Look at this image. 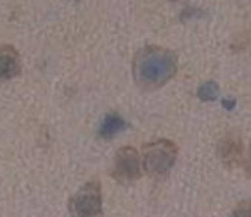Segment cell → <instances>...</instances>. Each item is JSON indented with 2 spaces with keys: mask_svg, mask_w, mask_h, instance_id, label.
<instances>
[{
  "mask_svg": "<svg viewBox=\"0 0 251 217\" xmlns=\"http://www.w3.org/2000/svg\"><path fill=\"white\" fill-rule=\"evenodd\" d=\"M135 83L144 90H154L167 85L177 72V56L168 48L147 45L136 51L133 64Z\"/></svg>",
  "mask_w": 251,
  "mask_h": 217,
  "instance_id": "1",
  "label": "cell"
},
{
  "mask_svg": "<svg viewBox=\"0 0 251 217\" xmlns=\"http://www.w3.org/2000/svg\"><path fill=\"white\" fill-rule=\"evenodd\" d=\"M177 147L173 140L159 139L142 148V169L147 175L159 178L170 172L177 160Z\"/></svg>",
  "mask_w": 251,
  "mask_h": 217,
  "instance_id": "2",
  "label": "cell"
},
{
  "mask_svg": "<svg viewBox=\"0 0 251 217\" xmlns=\"http://www.w3.org/2000/svg\"><path fill=\"white\" fill-rule=\"evenodd\" d=\"M70 217H103L101 184L99 179H91L83 184L68 202Z\"/></svg>",
  "mask_w": 251,
  "mask_h": 217,
  "instance_id": "3",
  "label": "cell"
},
{
  "mask_svg": "<svg viewBox=\"0 0 251 217\" xmlns=\"http://www.w3.org/2000/svg\"><path fill=\"white\" fill-rule=\"evenodd\" d=\"M141 155L133 147H123L115 152L111 175L118 183H132L141 176Z\"/></svg>",
  "mask_w": 251,
  "mask_h": 217,
  "instance_id": "4",
  "label": "cell"
},
{
  "mask_svg": "<svg viewBox=\"0 0 251 217\" xmlns=\"http://www.w3.org/2000/svg\"><path fill=\"white\" fill-rule=\"evenodd\" d=\"M242 140L236 133H227L217 145V152L220 160L228 169H235L242 163Z\"/></svg>",
  "mask_w": 251,
  "mask_h": 217,
  "instance_id": "5",
  "label": "cell"
},
{
  "mask_svg": "<svg viewBox=\"0 0 251 217\" xmlns=\"http://www.w3.org/2000/svg\"><path fill=\"white\" fill-rule=\"evenodd\" d=\"M22 71L20 54L12 45L0 47V79L9 80L19 76Z\"/></svg>",
  "mask_w": 251,
  "mask_h": 217,
  "instance_id": "6",
  "label": "cell"
},
{
  "mask_svg": "<svg viewBox=\"0 0 251 217\" xmlns=\"http://www.w3.org/2000/svg\"><path fill=\"white\" fill-rule=\"evenodd\" d=\"M124 129H126V121L121 116L107 115L101 122L99 133H100V137H103V139H112Z\"/></svg>",
  "mask_w": 251,
  "mask_h": 217,
  "instance_id": "7",
  "label": "cell"
},
{
  "mask_svg": "<svg viewBox=\"0 0 251 217\" xmlns=\"http://www.w3.org/2000/svg\"><path fill=\"white\" fill-rule=\"evenodd\" d=\"M220 94V87L215 82H204L203 85H200L199 90H197V95L201 101H213L217 100Z\"/></svg>",
  "mask_w": 251,
  "mask_h": 217,
  "instance_id": "8",
  "label": "cell"
},
{
  "mask_svg": "<svg viewBox=\"0 0 251 217\" xmlns=\"http://www.w3.org/2000/svg\"><path fill=\"white\" fill-rule=\"evenodd\" d=\"M230 217H251V201H242L231 210Z\"/></svg>",
  "mask_w": 251,
  "mask_h": 217,
  "instance_id": "9",
  "label": "cell"
},
{
  "mask_svg": "<svg viewBox=\"0 0 251 217\" xmlns=\"http://www.w3.org/2000/svg\"><path fill=\"white\" fill-rule=\"evenodd\" d=\"M245 172L251 176V142H250L248 155H247V160H245Z\"/></svg>",
  "mask_w": 251,
  "mask_h": 217,
  "instance_id": "10",
  "label": "cell"
},
{
  "mask_svg": "<svg viewBox=\"0 0 251 217\" xmlns=\"http://www.w3.org/2000/svg\"><path fill=\"white\" fill-rule=\"evenodd\" d=\"M235 104H236L235 100H223V106L227 108V110H231V108L235 107Z\"/></svg>",
  "mask_w": 251,
  "mask_h": 217,
  "instance_id": "11",
  "label": "cell"
}]
</instances>
